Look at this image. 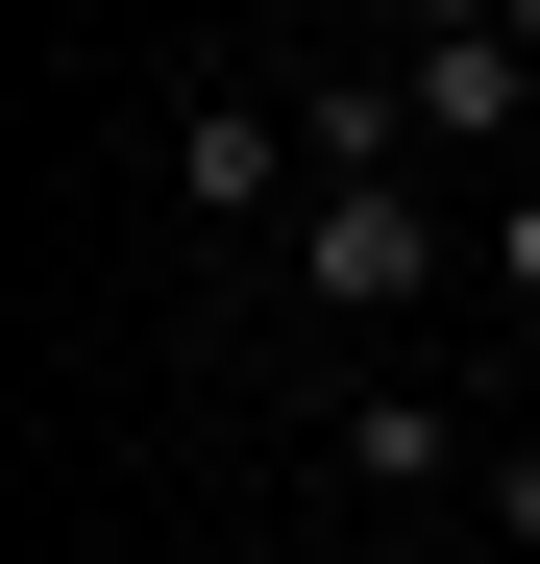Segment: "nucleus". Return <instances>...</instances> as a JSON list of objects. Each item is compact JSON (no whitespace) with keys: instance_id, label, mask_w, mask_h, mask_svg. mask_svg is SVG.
Segmentation results:
<instances>
[{"instance_id":"7","label":"nucleus","mask_w":540,"mask_h":564,"mask_svg":"<svg viewBox=\"0 0 540 564\" xmlns=\"http://www.w3.org/2000/svg\"><path fill=\"white\" fill-rule=\"evenodd\" d=\"M393 25H418V50H492V25H516V0H393Z\"/></svg>"},{"instance_id":"4","label":"nucleus","mask_w":540,"mask_h":564,"mask_svg":"<svg viewBox=\"0 0 540 564\" xmlns=\"http://www.w3.org/2000/svg\"><path fill=\"white\" fill-rule=\"evenodd\" d=\"M442 466H467L442 393H344V491H442Z\"/></svg>"},{"instance_id":"1","label":"nucleus","mask_w":540,"mask_h":564,"mask_svg":"<svg viewBox=\"0 0 540 564\" xmlns=\"http://www.w3.org/2000/svg\"><path fill=\"white\" fill-rule=\"evenodd\" d=\"M295 295L320 319H418L442 295V221L393 197V172H320V197H295Z\"/></svg>"},{"instance_id":"3","label":"nucleus","mask_w":540,"mask_h":564,"mask_svg":"<svg viewBox=\"0 0 540 564\" xmlns=\"http://www.w3.org/2000/svg\"><path fill=\"white\" fill-rule=\"evenodd\" d=\"M393 99H418L442 148H516V172H540V50H516V25H492V50H418Z\"/></svg>"},{"instance_id":"8","label":"nucleus","mask_w":540,"mask_h":564,"mask_svg":"<svg viewBox=\"0 0 540 564\" xmlns=\"http://www.w3.org/2000/svg\"><path fill=\"white\" fill-rule=\"evenodd\" d=\"M516 50H540V0H516Z\"/></svg>"},{"instance_id":"9","label":"nucleus","mask_w":540,"mask_h":564,"mask_svg":"<svg viewBox=\"0 0 540 564\" xmlns=\"http://www.w3.org/2000/svg\"><path fill=\"white\" fill-rule=\"evenodd\" d=\"M467 564H492V540H467Z\"/></svg>"},{"instance_id":"2","label":"nucleus","mask_w":540,"mask_h":564,"mask_svg":"<svg viewBox=\"0 0 540 564\" xmlns=\"http://www.w3.org/2000/svg\"><path fill=\"white\" fill-rule=\"evenodd\" d=\"M172 197H197V221H295L320 197V123L295 99H197V123H172Z\"/></svg>"},{"instance_id":"5","label":"nucleus","mask_w":540,"mask_h":564,"mask_svg":"<svg viewBox=\"0 0 540 564\" xmlns=\"http://www.w3.org/2000/svg\"><path fill=\"white\" fill-rule=\"evenodd\" d=\"M492 295L540 319V172H516V197H492Z\"/></svg>"},{"instance_id":"6","label":"nucleus","mask_w":540,"mask_h":564,"mask_svg":"<svg viewBox=\"0 0 540 564\" xmlns=\"http://www.w3.org/2000/svg\"><path fill=\"white\" fill-rule=\"evenodd\" d=\"M492 564H540V442H492Z\"/></svg>"}]
</instances>
